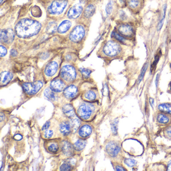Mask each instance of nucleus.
Masks as SVG:
<instances>
[{
	"label": "nucleus",
	"mask_w": 171,
	"mask_h": 171,
	"mask_svg": "<svg viewBox=\"0 0 171 171\" xmlns=\"http://www.w3.org/2000/svg\"><path fill=\"white\" fill-rule=\"evenodd\" d=\"M41 28L40 23L29 19L20 20L15 26V32L19 37L27 38L38 33Z\"/></svg>",
	"instance_id": "nucleus-1"
},
{
	"label": "nucleus",
	"mask_w": 171,
	"mask_h": 171,
	"mask_svg": "<svg viewBox=\"0 0 171 171\" xmlns=\"http://www.w3.org/2000/svg\"><path fill=\"white\" fill-rule=\"evenodd\" d=\"M67 4L66 0H55L49 6L48 10L52 15H59L62 13Z\"/></svg>",
	"instance_id": "nucleus-2"
},
{
	"label": "nucleus",
	"mask_w": 171,
	"mask_h": 171,
	"mask_svg": "<svg viewBox=\"0 0 171 171\" xmlns=\"http://www.w3.org/2000/svg\"><path fill=\"white\" fill-rule=\"evenodd\" d=\"M121 47L120 45L115 42L110 41L106 43L103 47V52L108 56H115L120 53Z\"/></svg>",
	"instance_id": "nucleus-3"
},
{
	"label": "nucleus",
	"mask_w": 171,
	"mask_h": 171,
	"mask_svg": "<svg viewBox=\"0 0 171 171\" xmlns=\"http://www.w3.org/2000/svg\"><path fill=\"white\" fill-rule=\"evenodd\" d=\"M61 76L65 81L71 82L75 79L76 72L75 68L70 65H65L61 70Z\"/></svg>",
	"instance_id": "nucleus-4"
},
{
	"label": "nucleus",
	"mask_w": 171,
	"mask_h": 171,
	"mask_svg": "<svg viewBox=\"0 0 171 171\" xmlns=\"http://www.w3.org/2000/svg\"><path fill=\"white\" fill-rule=\"evenodd\" d=\"M43 86L41 81H35L34 82L25 83L23 84V88L25 92L29 95H35Z\"/></svg>",
	"instance_id": "nucleus-5"
},
{
	"label": "nucleus",
	"mask_w": 171,
	"mask_h": 171,
	"mask_svg": "<svg viewBox=\"0 0 171 171\" xmlns=\"http://www.w3.org/2000/svg\"><path fill=\"white\" fill-rule=\"evenodd\" d=\"M85 35V30L82 26L75 27L70 34V39L74 42L80 41Z\"/></svg>",
	"instance_id": "nucleus-6"
},
{
	"label": "nucleus",
	"mask_w": 171,
	"mask_h": 171,
	"mask_svg": "<svg viewBox=\"0 0 171 171\" xmlns=\"http://www.w3.org/2000/svg\"><path fill=\"white\" fill-rule=\"evenodd\" d=\"M15 34L11 29H3L1 32V41L6 44H10L13 41Z\"/></svg>",
	"instance_id": "nucleus-7"
},
{
	"label": "nucleus",
	"mask_w": 171,
	"mask_h": 171,
	"mask_svg": "<svg viewBox=\"0 0 171 171\" xmlns=\"http://www.w3.org/2000/svg\"><path fill=\"white\" fill-rule=\"evenodd\" d=\"M92 112V106L87 104H83L78 109L79 116L83 120H87Z\"/></svg>",
	"instance_id": "nucleus-8"
},
{
	"label": "nucleus",
	"mask_w": 171,
	"mask_h": 171,
	"mask_svg": "<svg viewBox=\"0 0 171 171\" xmlns=\"http://www.w3.org/2000/svg\"><path fill=\"white\" fill-rule=\"evenodd\" d=\"M106 150L110 156L115 157L117 156V155L120 152V147L115 142H109V143L106 145Z\"/></svg>",
	"instance_id": "nucleus-9"
},
{
	"label": "nucleus",
	"mask_w": 171,
	"mask_h": 171,
	"mask_svg": "<svg viewBox=\"0 0 171 171\" xmlns=\"http://www.w3.org/2000/svg\"><path fill=\"white\" fill-rule=\"evenodd\" d=\"M118 30L121 35L127 38H131L134 35V31L130 25H121L118 27Z\"/></svg>",
	"instance_id": "nucleus-10"
},
{
	"label": "nucleus",
	"mask_w": 171,
	"mask_h": 171,
	"mask_svg": "<svg viewBox=\"0 0 171 171\" xmlns=\"http://www.w3.org/2000/svg\"><path fill=\"white\" fill-rule=\"evenodd\" d=\"M83 8L80 5H75L68 11L67 16L70 19H76L79 16L82 12Z\"/></svg>",
	"instance_id": "nucleus-11"
},
{
	"label": "nucleus",
	"mask_w": 171,
	"mask_h": 171,
	"mask_svg": "<svg viewBox=\"0 0 171 171\" xmlns=\"http://www.w3.org/2000/svg\"><path fill=\"white\" fill-rule=\"evenodd\" d=\"M65 84L63 81L60 79L54 80L50 83V88L53 92H59L63 90Z\"/></svg>",
	"instance_id": "nucleus-12"
},
{
	"label": "nucleus",
	"mask_w": 171,
	"mask_h": 171,
	"mask_svg": "<svg viewBox=\"0 0 171 171\" xmlns=\"http://www.w3.org/2000/svg\"><path fill=\"white\" fill-rule=\"evenodd\" d=\"M58 64L55 61H52L48 64L45 70V73L48 76H52L57 71Z\"/></svg>",
	"instance_id": "nucleus-13"
},
{
	"label": "nucleus",
	"mask_w": 171,
	"mask_h": 171,
	"mask_svg": "<svg viewBox=\"0 0 171 171\" xmlns=\"http://www.w3.org/2000/svg\"><path fill=\"white\" fill-rule=\"evenodd\" d=\"M77 93V88L74 85L69 86L64 91V95L68 98H72L75 97Z\"/></svg>",
	"instance_id": "nucleus-14"
},
{
	"label": "nucleus",
	"mask_w": 171,
	"mask_h": 171,
	"mask_svg": "<svg viewBox=\"0 0 171 171\" xmlns=\"http://www.w3.org/2000/svg\"><path fill=\"white\" fill-rule=\"evenodd\" d=\"M62 150L66 156H71L73 153V147L67 141H64L62 143Z\"/></svg>",
	"instance_id": "nucleus-15"
},
{
	"label": "nucleus",
	"mask_w": 171,
	"mask_h": 171,
	"mask_svg": "<svg viewBox=\"0 0 171 171\" xmlns=\"http://www.w3.org/2000/svg\"><path fill=\"white\" fill-rule=\"evenodd\" d=\"M1 83L3 85L7 84L12 79L13 74L11 73L5 71L1 74Z\"/></svg>",
	"instance_id": "nucleus-16"
},
{
	"label": "nucleus",
	"mask_w": 171,
	"mask_h": 171,
	"mask_svg": "<svg viewBox=\"0 0 171 171\" xmlns=\"http://www.w3.org/2000/svg\"><path fill=\"white\" fill-rule=\"evenodd\" d=\"M92 132V128L89 125H84L80 128L79 131V135L81 137H87L89 136Z\"/></svg>",
	"instance_id": "nucleus-17"
},
{
	"label": "nucleus",
	"mask_w": 171,
	"mask_h": 171,
	"mask_svg": "<svg viewBox=\"0 0 171 171\" xmlns=\"http://www.w3.org/2000/svg\"><path fill=\"white\" fill-rule=\"evenodd\" d=\"M71 128V124L69 122L65 121L61 124L60 125V131L64 136H67L70 133Z\"/></svg>",
	"instance_id": "nucleus-18"
},
{
	"label": "nucleus",
	"mask_w": 171,
	"mask_h": 171,
	"mask_svg": "<svg viewBox=\"0 0 171 171\" xmlns=\"http://www.w3.org/2000/svg\"><path fill=\"white\" fill-rule=\"evenodd\" d=\"M63 112L66 117L68 118H73L75 115V112L73 106L70 104H67L64 105L62 108Z\"/></svg>",
	"instance_id": "nucleus-19"
},
{
	"label": "nucleus",
	"mask_w": 171,
	"mask_h": 171,
	"mask_svg": "<svg viewBox=\"0 0 171 171\" xmlns=\"http://www.w3.org/2000/svg\"><path fill=\"white\" fill-rule=\"evenodd\" d=\"M71 26V23L68 20H65L62 22L58 28V31L60 33H64L69 29Z\"/></svg>",
	"instance_id": "nucleus-20"
},
{
	"label": "nucleus",
	"mask_w": 171,
	"mask_h": 171,
	"mask_svg": "<svg viewBox=\"0 0 171 171\" xmlns=\"http://www.w3.org/2000/svg\"><path fill=\"white\" fill-rule=\"evenodd\" d=\"M57 24L55 22H51L48 25L46 28V32L48 34H52L54 33L57 30Z\"/></svg>",
	"instance_id": "nucleus-21"
},
{
	"label": "nucleus",
	"mask_w": 171,
	"mask_h": 171,
	"mask_svg": "<svg viewBox=\"0 0 171 171\" xmlns=\"http://www.w3.org/2000/svg\"><path fill=\"white\" fill-rule=\"evenodd\" d=\"M86 143L85 140H79L74 144V148L77 151H80L84 149L86 147Z\"/></svg>",
	"instance_id": "nucleus-22"
},
{
	"label": "nucleus",
	"mask_w": 171,
	"mask_h": 171,
	"mask_svg": "<svg viewBox=\"0 0 171 171\" xmlns=\"http://www.w3.org/2000/svg\"><path fill=\"white\" fill-rule=\"evenodd\" d=\"M127 6L131 9H136L140 4V0H127Z\"/></svg>",
	"instance_id": "nucleus-23"
},
{
	"label": "nucleus",
	"mask_w": 171,
	"mask_h": 171,
	"mask_svg": "<svg viewBox=\"0 0 171 171\" xmlns=\"http://www.w3.org/2000/svg\"><path fill=\"white\" fill-rule=\"evenodd\" d=\"M95 12V7L92 5H89L86 8L84 15L87 18H90L94 14Z\"/></svg>",
	"instance_id": "nucleus-24"
},
{
	"label": "nucleus",
	"mask_w": 171,
	"mask_h": 171,
	"mask_svg": "<svg viewBox=\"0 0 171 171\" xmlns=\"http://www.w3.org/2000/svg\"><path fill=\"white\" fill-rule=\"evenodd\" d=\"M44 95L48 99L50 100H55V96L54 93L53 92V90H52L51 88H47L45 90Z\"/></svg>",
	"instance_id": "nucleus-25"
},
{
	"label": "nucleus",
	"mask_w": 171,
	"mask_h": 171,
	"mask_svg": "<svg viewBox=\"0 0 171 171\" xmlns=\"http://www.w3.org/2000/svg\"><path fill=\"white\" fill-rule=\"evenodd\" d=\"M161 55H162V52H161V50H160L157 52L155 57V60L153 61V63L152 64V66H151V72L152 73H153V71H155L156 68V65L158 64L160 58L161 57Z\"/></svg>",
	"instance_id": "nucleus-26"
},
{
	"label": "nucleus",
	"mask_w": 171,
	"mask_h": 171,
	"mask_svg": "<svg viewBox=\"0 0 171 171\" xmlns=\"http://www.w3.org/2000/svg\"><path fill=\"white\" fill-rule=\"evenodd\" d=\"M160 111L171 114V104L169 103H163L160 105L158 106Z\"/></svg>",
	"instance_id": "nucleus-27"
},
{
	"label": "nucleus",
	"mask_w": 171,
	"mask_h": 171,
	"mask_svg": "<svg viewBox=\"0 0 171 171\" xmlns=\"http://www.w3.org/2000/svg\"><path fill=\"white\" fill-rule=\"evenodd\" d=\"M71 127L73 129V131L75 132L76 131L78 127H79L80 124V122L79 120H78V118H74L73 120L71 121Z\"/></svg>",
	"instance_id": "nucleus-28"
},
{
	"label": "nucleus",
	"mask_w": 171,
	"mask_h": 171,
	"mask_svg": "<svg viewBox=\"0 0 171 171\" xmlns=\"http://www.w3.org/2000/svg\"><path fill=\"white\" fill-rule=\"evenodd\" d=\"M158 121L162 124H167L169 121V118L166 115L160 114L158 115Z\"/></svg>",
	"instance_id": "nucleus-29"
},
{
	"label": "nucleus",
	"mask_w": 171,
	"mask_h": 171,
	"mask_svg": "<svg viewBox=\"0 0 171 171\" xmlns=\"http://www.w3.org/2000/svg\"><path fill=\"white\" fill-rule=\"evenodd\" d=\"M85 98H86L89 100H95L96 98V95L95 94L94 92H92V90L87 92L85 95Z\"/></svg>",
	"instance_id": "nucleus-30"
},
{
	"label": "nucleus",
	"mask_w": 171,
	"mask_h": 171,
	"mask_svg": "<svg viewBox=\"0 0 171 171\" xmlns=\"http://www.w3.org/2000/svg\"><path fill=\"white\" fill-rule=\"evenodd\" d=\"M111 36H112V37H114L117 40H118L119 41L121 42V43H124V42H125L124 38L122 37V36L120 34H118V33L115 32H112Z\"/></svg>",
	"instance_id": "nucleus-31"
},
{
	"label": "nucleus",
	"mask_w": 171,
	"mask_h": 171,
	"mask_svg": "<svg viewBox=\"0 0 171 171\" xmlns=\"http://www.w3.org/2000/svg\"><path fill=\"white\" fill-rule=\"evenodd\" d=\"M72 169V167L70 164H68L67 163H64L62 165L60 168V171H70Z\"/></svg>",
	"instance_id": "nucleus-32"
},
{
	"label": "nucleus",
	"mask_w": 171,
	"mask_h": 171,
	"mask_svg": "<svg viewBox=\"0 0 171 171\" xmlns=\"http://www.w3.org/2000/svg\"><path fill=\"white\" fill-rule=\"evenodd\" d=\"M59 149L58 146L56 144H52L48 147V150L51 153H56Z\"/></svg>",
	"instance_id": "nucleus-33"
},
{
	"label": "nucleus",
	"mask_w": 171,
	"mask_h": 171,
	"mask_svg": "<svg viewBox=\"0 0 171 171\" xmlns=\"http://www.w3.org/2000/svg\"><path fill=\"white\" fill-rule=\"evenodd\" d=\"M81 73L82 74L83 76L85 78H88L90 76V73H91V71L90 70L86 68H81L80 69Z\"/></svg>",
	"instance_id": "nucleus-34"
},
{
	"label": "nucleus",
	"mask_w": 171,
	"mask_h": 171,
	"mask_svg": "<svg viewBox=\"0 0 171 171\" xmlns=\"http://www.w3.org/2000/svg\"><path fill=\"white\" fill-rule=\"evenodd\" d=\"M166 8H167V7H166V5H165L164 7V13H163V16L162 18V19H161V21L158 24V30L161 29L163 25V23H164V19H165V18L166 10Z\"/></svg>",
	"instance_id": "nucleus-35"
},
{
	"label": "nucleus",
	"mask_w": 171,
	"mask_h": 171,
	"mask_svg": "<svg viewBox=\"0 0 171 171\" xmlns=\"http://www.w3.org/2000/svg\"><path fill=\"white\" fill-rule=\"evenodd\" d=\"M118 121L115 120L114 122H112L111 124V130H112V133L114 134H117V131H118Z\"/></svg>",
	"instance_id": "nucleus-36"
},
{
	"label": "nucleus",
	"mask_w": 171,
	"mask_h": 171,
	"mask_svg": "<svg viewBox=\"0 0 171 171\" xmlns=\"http://www.w3.org/2000/svg\"><path fill=\"white\" fill-rule=\"evenodd\" d=\"M125 164H127V166H128V167H132L137 164V162L134 160L128 159L125 160Z\"/></svg>",
	"instance_id": "nucleus-37"
},
{
	"label": "nucleus",
	"mask_w": 171,
	"mask_h": 171,
	"mask_svg": "<svg viewBox=\"0 0 171 171\" xmlns=\"http://www.w3.org/2000/svg\"><path fill=\"white\" fill-rule=\"evenodd\" d=\"M147 64H146V65H145L143 67V68L142 69V72H141V73H140V76L139 77V83L140 82V81H142V79H143L144 76L145 75V73H146V71L147 69Z\"/></svg>",
	"instance_id": "nucleus-38"
},
{
	"label": "nucleus",
	"mask_w": 171,
	"mask_h": 171,
	"mask_svg": "<svg viewBox=\"0 0 171 171\" xmlns=\"http://www.w3.org/2000/svg\"><path fill=\"white\" fill-rule=\"evenodd\" d=\"M112 3L111 2L108 3V5L106 6V13L108 15H109L111 13V12L112 11Z\"/></svg>",
	"instance_id": "nucleus-39"
},
{
	"label": "nucleus",
	"mask_w": 171,
	"mask_h": 171,
	"mask_svg": "<svg viewBox=\"0 0 171 171\" xmlns=\"http://www.w3.org/2000/svg\"><path fill=\"white\" fill-rule=\"evenodd\" d=\"M53 131L51 130H47L44 133V137L46 139H49L53 136Z\"/></svg>",
	"instance_id": "nucleus-40"
},
{
	"label": "nucleus",
	"mask_w": 171,
	"mask_h": 171,
	"mask_svg": "<svg viewBox=\"0 0 171 171\" xmlns=\"http://www.w3.org/2000/svg\"><path fill=\"white\" fill-rule=\"evenodd\" d=\"M7 49L6 48L3 46H0V52H1V57L5 56L7 54Z\"/></svg>",
	"instance_id": "nucleus-41"
},
{
	"label": "nucleus",
	"mask_w": 171,
	"mask_h": 171,
	"mask_svg": "<svg viewBox=\"0 0 171 171\" xmlns=\"http://www.w3.org/2000/svg\"><path fill=\"white\" fill-rule=\"evenodd\" d=\"M50 125V122L49 121H47L45 122V124H44L43 127H42V130H47L48 128H49Z\"/></svg>",
	"instance_id": "nucleus-42"
},
{
	"label": "nucleus",
	"mask_w": 171,
	"mask_h": 171,
	"mask_svg": "<svg viewBox=\"0 0 171 171\" xmlns=\"http://www.w3.org/2000/svg\"><path fill=\"white\" fill-rule=\"evenodd\" d=\"M165 133L167 136L171 137V127H169L166 130Z\"/></svg>",
	"instance_id": "nucleus-43"
},
{
	"label": "nucleus",
	"mask_w": 171,
	"mask_h": 171,
	"mask_svg": "<svg viewBox=\"0 0 171 171\" xmlns=\"http://www.w3.org/2000/svg\"><path fill=\"white\" fill-rule=\"evenodd\" d=\"M14 137H15V140H21L23 138L22 136L19 134H16V135H15Z\"/></svg>",
	"instance_id": "nucleus-44"
},
{
	"label": "nucleus",
	"mask_w": 171,
	"mask_h": 171,
	"mask_svg": "<svg viewBox=\"0 0 171 171\" xmlns=\"http://www.w3.org/2000/svg\"><path fill=\"white\" fill-rule=\"evenodd\" d=\"M11 54L12 56L15 57V56H16L17 55V52L16 50L12 49V50L11 51Z\"/></svg>",
	"instance_id": "nucleus-45"
},
{
	"label": "nucleus",
	"mask_w": 171,
	"mask_h": 171,
	"mask_svg": "<svg viewBox=\"0 0 171 171\" xmlns=\"http://www.w3.org/2000/svg\"><path fill=\"white\" fill-rule=\"evenodd\" d=\"M116 170H117V171H125V170H124L123 168L121 167V166H118L116 167Z\"/></svg>",
	"instance_id": "nucleus-46"
},
{
	"label": "nucleus",
	"mask_w": 171,
	"mask_h": 171,
	"mask_svg": "<svg viewBox=\"0 0 171 171\" xmlns=\"http://www.w3.org/2000/svg\"><path fill=\"white\" fill-rule=\"evenodd\" d=\"M168 171H171V162L169 164L168 167Z\"/></svg>",
	"instance_id": "nucleus-47"
},
{
	"label": "nucleus",
	"mask_w": 171,
	"mask_h": 171,
	"mask_svg": "<svg viewBox=\"0 0 171 171\" xmlns=\"http://www.w3.org/2000/svg\"><path fill=\"white\" fill-rule=\"evenodd\" d=\"M3 117H4V115H3V113H1V121H3Z\"/></svg>",
	"instance_id": "nucleus-48"
},
{
	"label": "nucleus",
	"mask_w": 171,
	"mask_h": 171,
	"mask_svg": "<svg viewBox=\"0 0 171 171\" xmlns=\"http://www.w3.org/2000/svg\"><path fill=\"white\" fill-rule=\"evenodd\" d=\"M150 102H151V104H152V105H153V99L150 98Z\"/></svg>",
	"instance_id": "nucleus-49"
},
{
	"label": "nucleus",
	"mask_w": 171,
	"mask_h": 171,
	"mask_svg": "<svg viewBox=\"0 0 171 171\" xmlns=\"http://www.w3.org/2000/svg\"><path fill=\"white\" fill-rule=\"evenodd\" d=\"M86 1V0H80V2L81 3H84Z\"/></svg>",
	"instance_id": "nucleus-50"
},
{
	"label": "nucleus",
	"mask_w": 171,
	"mask_h": 171,
	"mask_svg": "<svg viewBox=\"0 0 171 171\" xmlns=\"http://www.w3.org/2000/svg\"><path fill=\"white\" fill-rule=\"evenodd\" d=\"M2 2H3V0H1V2H0V3H1H1H2Z\"/></svg>",
	"instance_id": "nucleus-51"
},
{
	"label": "nucleus",
	"mask_w": 171,
	"mask_h": 171,
	"mask_svg": "<svg viewBox=\"0 0 171 171\" xmlns=\"http://www.w3.org/2000/svg\"><path fill=\"white\" fill-rule=\"evenodd\" d=\"M170 89H171V83H170Z\"/></svg>",
	"instance_id": "nucleus-52"
},
{
	"label": "nucleus",
	"mask_w": 171,
	"mask_h": 171,
	"mask_svg": "<svg viewBox=\"0 0 171 171\" xmlns=\"http://www.w3.org/2000/svg\"></svg>",
	"instance_id": "nucleus-53"
}]
</instances>
